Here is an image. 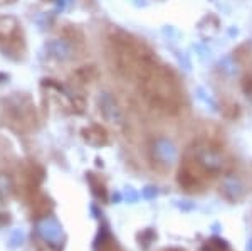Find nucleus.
<instances>
[{
    "mask_svg": "<svg viewBox=\"0 0 252 251\" xmlns=\"http://www.w3.org/2000/svg\"><path fill=\"white\" fill-rule=\"evenodd\" d=\"M106 52L116 74L131 83H138V79L158 63L155 52L143 40L123 31H115L108 36Z\"/></svg>",
    "mask_w": 252,
    "mask_h": 251,
    "instance_id": "nucleus-1",
    "label": "nucleus"
},
{
    "mask_svg": "<svg viewBox=\"0 0 252 251\" xmlns=\"http://www.w3.org/2000/svg\"><path fill=\"white\" fill-rule=\"evenodd\" d=\"M138 93L150 108L177 115L184 107V91L172 70L157 63L138 79Z\"/></svg>",
    "mask_w": 252,
    "mask_h": 251,
    "instance_id": "nucleus-2",
    "label": "nucleus"
},
{
    "mask_svg": "<svg viewBox=\"0 0 252 251\" xmlns=\"http://www.w3.org/2000/svg\"><path fill=\"white\" fill-rule=\"evenodd\" d=\"M190 157L200 165L210 177H215L219 174L229 171L230 160L225 155V152L217 143L210 140H198L190 148Z\"/></svg>",
    "mask_w": 252,
    "mask_h": 251,
    "instance_id": "nucleus-3",
    "label": "nucleus"
},
{
    "mask_svg": "<svg viewBox=\"0 0 252 251\" xmlns=\"http://www.w3.org/2000/svg\"><path fill=\"white\" fill-rule=\"evenodd\" d=\"M209 177H210L209 174L189 155L182 162L180 171H178V184L189 192L202 191V189L205 187Z\"/></svg>",
    "mask_w": 252,
    "mask_h": 251,
    "instance_id": "nucleus-4",
    "label": "nucleus"
},
{
    "mask_svg": "<svg viewBox=\"0 0 252 251\" xmlns=\"http://www.w3.org/2000/svg\"><path fill=\"white\" fill-rule=\"evenodd\" d=\"M34 105L29 96L26 95H15L12 96L7 103L5 111L9 113L12 123H17L20 128H26L24 125H29V128L32 127V123H35V110Z\"/></svg>",
    "mask_w": 252,
    "mask_h": 251,
    "instance_id": "nucleus-5",
    "label": "nucleus"
},
{
    "mask_svg": "<svg viewBox=\"0 0 252 251\" xmlns=\"http://www.w3.org/2000/svg\"><path fill=\"white\" fill-rule=\"evenodd\" d=\"M152 157L158 165L172 167L178 157V150L172 140L165 139V137H160V139L153 140V143H152Z\"/></svg>",
    "mask_w": 252,
    "mask_h": 251,
    "instance_id": "nucleus-6",
    "label": "nucleus"
},
{
    "mask_svg": "<svg viewBox=\"0 0 252 251\" xmlns=\"http://www.w3.org/2000/svg\"><path fill=\"white\" fill-rule=\"evenodd\" d=\"M0 42L7 44V49H20L22 42V31L19 22L14 17H0Z\"/></svg>",
    "mask_w": 252,
    "mask_h": 251,
    "instance_id": "nucleus-7",
    "label": "nucleus"
},
{
    "mask_svg": "<svg viewBox=\"0 0 252 251\" xmlns=\"http://www.w3.org/2000/svg\"><path fill=\"white\" fill-rule=\"evenodd\" d=\"M97 108H99L101 115L104 116V120L111 121V123L121 125L125 121L123 110H121L120 103H118L116 98L109 91L99 93V96H97Z\"/></svg>",
    "mask_w": 252,
    "mask_h": 251,
    "instance_id": "nucleus-8",
    "label": "nucleus"
},
{
    "mask_svg": "<svg viewBox=\"0 0 252 251\" xmlns=\"http://www.w3.org/2000/svg\"><path fill=\"white\" fill-rule=\"evenodd\" d=\"M46 52L51 59H56L59 63H66V61L74 59L76 46L74 42L67 39H54L49 44H46Z\"/></svg>",
    "mask_w": 252,
    "mask_h": 251,
    "instance_id": "nucleus-9",
    "label": "nucleus"
},
{
    "mask_svg": "<svg viewBox=\"0 0 252 251\" xmlns=\"http://www.w3.org/2000/svg\"><path fill=\"white\" fill-rule=\"evenodd\" d=\"M81 135H83V139L89 145H94V147H103V145H106L109 142L108 132L103 127H99V125H91L88 128H83Z\"/></svg>",
    "mask_w": 252,
    "mask_h": 251,
    "instance_id": "nucleus-10",
    "label": "nucleus"
},
{
    "mask_svg": "<svg viewBox=\"0 0 252 251\" xmlns=\"http://www.w3.org/2000/svg\"><path fill=\"white\" fill-rule=\"evenodd\" d=\"M74 78L78 79V83H93L97 78V70L94 66H83L74 72Z\"/></svg>",
    "mask_w": 252,
    "mask_h": 251,
    "instance_id": "nucleus-11",
    "label": "nucleus"
},
{
    "mask_svg": "<svg viewBox=\"0 0 252 251\" xmlns=\"http://www.w3.org/2000/svg\"><path fill=\"white\" fill-rule=\"evenodd\" d=\"M220 71L225 76H235L237 74V63L234 61V58H223L220 61Z\"/></svg>",
    "mask_w": 252,
    "mask_h": 251,
    "instance_id": "nucleus-12",
    "label": "nucleus"
},
{
    "mask_svg": "<svg viewBox=\"0 0 252 251\" xmlns=\"http://www.w3.org/2000/svg\"><path fill=\"white\" fill-rule=\"evenodd\" d=\"M204 251H232V250H230V246L227 245L225 241L214 238V240H210V241L205 243Z\"/></svg>",
    "mask_w": 252,
    "mask_h": 251,
    "instance_id": "nucleus-13",
    "label": "nucleus"
},
{
    "mask_svg": "<svg viewBox=\"0 0 252 251\" xmlns=\"http://www.w3.org/2000/svg\"><path fill=\"white\" fill-rule=\"evenodd\" d=\"M89 182H91V187H93V191H94V194L97 197H106V189H104V185H103V182L101 184H96V177H94V174H89Z\"/></svg>",
    "mask_w": 252,
    "mask_h": 251,
    "instance_id": "nucleus-14",
    "label": "nucleus"
},
{
    "mask_svg": "<svg viewBox=\"0 0 252 251\" xmlns=\"http://www.w3.org/2000/svg\"><path fill=\"white\" fill-rule=\"evenodd\" d=\"M129 2H131L133 5H136V7H145L146 5V0H129Z\"/></svg>",
    "mask_w": 252,
    "mask_h": 251,
    "instance_id": "nucleus-15",
    "label": "nucleus"
}]
</instances>
